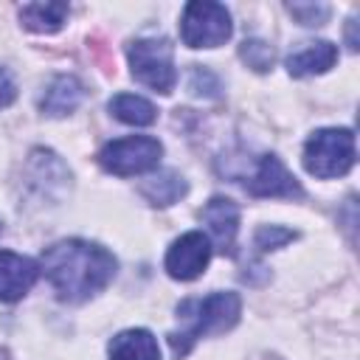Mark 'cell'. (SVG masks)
I'll use <instances>...</instances> for the list:
<instances>
[{
    "label": "cell",
    "instance_id": "cell-4",
    "mask_svg": "<svg viewBox=\"0 0 360 360\" xmlns=\"http://www.w3.org/2000/svg\"><path fill=\"white\" fill-rule=\"evenodd\" d=\"M129 56V68L132 76L158 90V93H172L177 73H174V62H172V42L169 39H158V37H146V39H135L127 51Z\"/></svg>",
    "mask_w": 360,
    "mask_h": 360
},
{
    "label": "cell",
    "instance_id": "cell-3",
    "mask_svg": "<svg viewBox=\"0 0 360 360\" xmlns=\"http://www.w3.org/2000/svg\"><path fill=\"white\" fill-rule=\"evenodd\" d=\"M304 166L315 177H340L354 166V135L343 127L318 129L304 146Z\"/></svg>",
    "mask_w": 360,
    "mask_h": 360
},
{
    "label": "cell",
    "instance_id": "cell-15",
    "mask_svg": "<svg viewBox=\"0 0 360 360\" xmlns=\"http://www.w3.org/2000/svg\"><path fill=\"white\" fill-rule=\"evenodd\" d=\"M186 191H188V186H186V180L177 172H158V174H152L149 180L141 183V194L152 205H172Z\"/></svg>",
    "mask_w": 360,
    "mask_h": 360
},
{
    "label": "cell",
    "instance_id": "cell-16",
    "mask_svg": "<svg viewBox=\"0 0 360 360\" xmlns=\"http://www.w3.org/2000/svg\"><path fill=\"white\" fill-rule=\"evenodd\" d=\"M110 112L121 121V124H132V127H146L158 118V110L155 104H149L146 98L141 96H132V93H118L112 101H110Z\"/></svg>",
    "mask_w": 360,
    "mask_h": 360
},
{
    "label": "cell",
    "instance_id": "cell-11",
    "mask_svg": "<svg viewBox=\"0 0 360 360\" xmlns=\"http://www.w3.org/2000/svg\"><path fill=\"white\" fill-rule=\"evenodd\" d=\"M338 62V48L326 39L321 42H304L298 51H292L287 56V70L290 76H312V73H323Z\"/></svg>",
    "mask_w": 360,
    "mask_h": 360
},
{
    "label": "cell",
    "instance_id": "cell-13",
    "mask_svg": "<svg viewBox=\"0 0 360 360\" xmlns=\"http://www.w3.org/2000/svg\"><path fill=\"white\" fill-rule=\"evenodd\" d=\"M110 360H160V349L152 332L127 329L110 340Z\"/></svg>",
    "mask_w": 360,
    "mask_h": 360
},
{
    "label": "cell",
    "instance_id": "cell-17",
    "mask_svg": "<svg viewBox=\"0 0 360 360\" xmlns=\"http://www.w3.org/2000/svg\"><path fill=\"white\" fill-rule=\"evenodd\" d=\"M239 56H242L245 65L253 68L256 73H267V70L273 68V59H276L273 48H270L267 42H262V39H245L242 48H239Z\"/></svg>",
    "mask_w": 360,
    "mask_h": 360
},
{
    "label": "cell",
    "instance_id": "cell-6",
    "mask_svg": "<svg viewBox=\"0 0 360 360\" xmlns=\"http://www.w3.org/2000/svg\"><path fill=\"white\" fill-rule=\"evenodd\" d=\"M163 155V146L158 138L149 135H129V138H118L110 141L101 152H98V163L118 174V177H129V174H141L158 166Z\"/></svg>",
    "mask_w": 360,
    "mask_h": 360
},
{
    "label": "cell",
    "instance_id": "cell-21",
    "mask_svg": "<svg viewBox=\"0 0 360 360\" xmlns=\"http://www.w3.org/2000/svg\"><path fill=\"white\" fill-rule=\"evenodd\" d=\"M14 96H17V87H14L11 76L0 68V110H3V107H8V104L14 101Z\"/></svg>",
    "mask_w": 360,
    "mask_h": 360
},
{
    "label": "cell",
    "instance_id": "cell-8",
    "mask_svg": "<svg viewBox=\"0 0 360 360\" xmlns=\"http://www.w3.org/2000/svg\"><path fill=\"white\" fill-rule=\"evenodd\" d=\"M245 186L253 197H304V188L276 155H264Z\"/></svg>",
    "mask_w": 360,
    "mask_h": 360
},
{
    "label": "cell",
    "instance_id": "cell-2",
    "mask_svg": "<svg viewBox=\"0 0 360 360\" xmlns=\"http://www.w3.org/2000/svg\"><path fill=\"white\" fill-rule=\"evenodd\" d=\"M242 312V301L236 292H211L205 298H191L183 301L177 307V318H180V329L169 335L172 352L177 357L188 354V349L205 338V335H217V332H228Z\"/></svg>",
    "mask_w": 360,
    "mask_h": 360
},
{
    "label": "cell",
    "instance_id": "cell-22",
    "mask_svg": "<svg viewBox=\"0 0 360 360\" xmlns=\"http://www.w3.org/2000/svg\"><path fill=\"white\" fill-rule=\"evenodd\" d=\"M354 25H357V20L352 17V20H349V28H346V37H349V48H352V51H357V45H360L357 37H354Z\"/></svg>",
    "mask_w": 360,
    "mask_h": 360
},
{
    "label": "cell",
    "instance_id": "cell-5",
    "mask_svg": "<svg viewBox=\"0 0 360 360\" xmlns=\"http://www.w3.org/2000/svg\"><path fill=\"white\" fill-rule=\"evenodd\" d=\"M180 34L188 48H217L231 37V14L219 3H188L183 8Z\"/></svg>",
    "mask_w": 360,
    "mask_h": 360
},
{
    "label": "cell",
    "instance_id": "cell-12",
    "mask_svg": "<svg viewBox=\"0 0 360 360\" xmlns=\"http://www.w3.org/2000/svg\"><path fill=\"white\" fill-rule=\"evenodd\" d=\"M82 98H84V87H82V82H79L76 76L62 73V76L51 79V84L45 87V96L39 98V110H42L45 115L59 118V115L73 112V110L79 107Z\"/></svg>",
    "mask_w": 360,
    "mask_h": 360
},
{
    "label": "cell",
    "instance_id": "cell-18",
    "mask_svg": "<svg viewBox=\"0 0 360 360\" xmlns=\"http://www.w3.org/2000/svg\"><path fill=\"white\" fill-rule=\"evenodd\" d=\"M287 11L301 22V25H323L329 20V6L326 3H287Z\"/></svg>",
    "mask_w": 360,
    "mask_h": 360
},
{
    "label": "cell",
    "instance_id": "cell-19",
    "mask_svg": "<svg viewBox=\"0 0 360 360\" xmlns=\"http://www.w3.org/2000/svg\"><path fill=\"white\" fill-rule=\"evenodd\" d=\"M292 239H295V231L281 228V225H262L256 231V236H253L259 250H276V248H281V245H287Z\"/></svg>",
    "mask_w": 360,
    "mask_h": 360
},
{
    "label": "cell",
    "instance_id": "cell-9",
    "mask_svg": "<svg viewBox=\"0 0 360 360\" xmlns=\"http://www.w3.org/2000/svg\"><path fill=\"white\" fill-rule=\"evenodd\" d=\"M37 264L20 253L0 250V301L22 298L37 281Z\"/></svg>",
    "mask_w": 360,
    "mask_h": 360
},
{
    "label": "cell",
    "instance_id": "cell-14",
    "mask_svg": "<svg viewBox=\"0 0 360 360\" xmlns=\"http://www.w3.org/2000/svg\"><path fill=\"white\" fill-rule=\"evenodd\" d=\"M68 17V3H25L20 8V20L28 31L37 34H53L62 28Z\"/></svg>",
    "mask_w": 360,
    "mask_h": 360
},
{
    "label": "cell",
    "instance_id": "cell-7",
    "mask_svg": "<svg viewBox=\"0 0 360 360\" xmlns=\"http://www.w3.org/2000/svg\"><path fill=\"white\" fill-rule=\"evenodd\" d=\"M211 262V242L202 231H188L166 250V273L180 281L197 278Z\"/></svg>",
    "mask_w": 360,
    "mask_h": 360
},
{
    "label": "cell",
    "instance_id": "cell-10",
    "mask_svg": "<svg viewBox=\"0 0 360 360\" xmlns=\"http://www.w3.org/2000/svg\"><path fill=\"white\" fill-rule=\"evenodd\" d=\"M202 222L211 228L217 245L222 253H233V242H236V231H239V208L233 200L228 197H211L205 202V208L200 211Z\"/></svg>",
    "mask_w": 360,
    "mask_h": 360
},
{
    "label": "cell",
    "instance_id": "cell-20",
    "mask_svg": "<svg viewBox=\"0 0 360 360\" xmlns=\"http://www.w3.org/2000/svg\"><path fill=\"white\" fill-rule=\"evenodd\" d=\"M188 90L197 93V96H217V90H219V79H217L208 68L194 65V68H191V79H188Z\"/></svg>",
    "mask_w": 360,
    "mask_h": 360
},
{
    "label": "cell",
    "instance_id": "cell-1",
    "mask_svg": "<svg viewBox=\"0 0 360 360\" xmlns=\"http://www.w3.org/2000/svg\"><path fill=\"white\" fill-rule=\"evenodd\" d=\"M115 256L96 242L65 239L42 253V273L62 301L79 304L101 292L115 276Z\"/></svg>",
    "mask_w": 360,
    "mask_h": 360
}]
</instances>
